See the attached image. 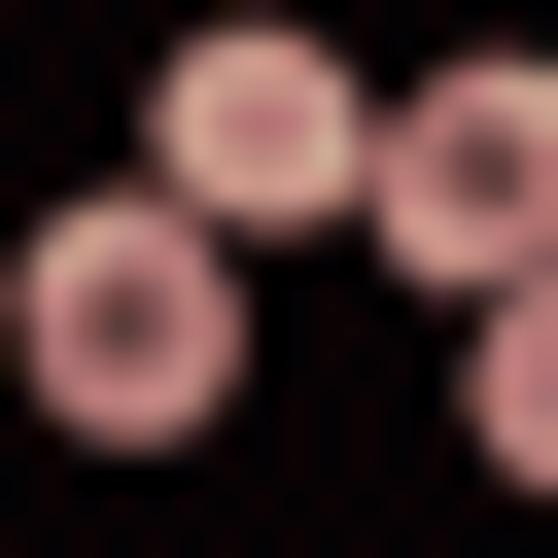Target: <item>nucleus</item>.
Masks as SVG:
<instances>
[{"mask_svg": "<svg viewBox=\"0 0 558 558\" xmlns=\"http://www.w3.org/2000/svg\"><path fill=\"white\" fill-rule=\"evenodd\" d=\"M0 384H35L70 453H209V418H244V244H209L174 174L35 209V279H0Z\"/></svg>", "mask_w": 558, "mask_h": 558, "instance_id": "f257e3e1", "label": "nucleus"}, {"mask_svg": "<svg viewBox=\"0 0 558 558\" xmlns=\"http://www.w3.org/2000/svg\"><path fill=\"white\" fill-rule=\"evenodd\" d=\"M140 174H174L209 244H314V209H384V105H349V35H279V0H209V35L140 70Z\"/></svg>", "mask_w": 558, "mask_h": 558, "instance_id": "f03ea898", "label": "nucleus"}, {"mask_svg": "<svg viewBox=\"0 0 558 558\" xmlns=\"http://www.w3.org/2000/svg\"><path fill=\"white\" fill-rule=\"evenodd\" d=\"M349 244H384V279H453V314H523V279H558V70H523V35H488V70H418Z\"/></svg>", "mask_w": 558, "mask_h": 558, "instance_id": "7ed1b4c3", "label": "nucleus"}, {"mask_svg": "<svg viewBox=\"0 0 558 558\" xmlns=\"http://www.w3.org/2000/svg\"><path fill=\"white\" fill-rule=\"evenodd\" d=\"M453 349H488V488H558V279H523V314H453Z\"/></svg>", "mask_w": 558, "mask_h": 558, "instance_id": "20e7f679", "label": "nucleus"}]
</instances>
